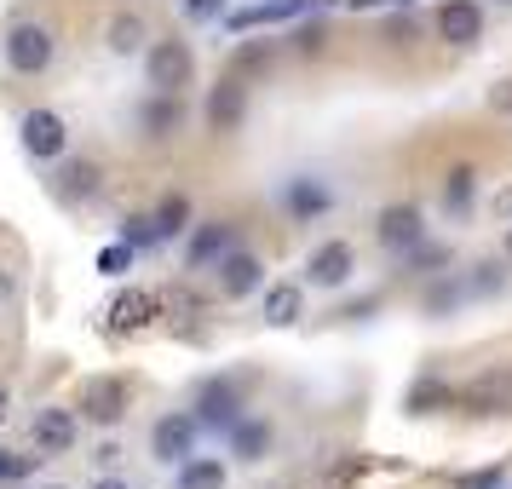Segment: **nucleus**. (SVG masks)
Wrapping results in <instances>:
<instances>
[{
	"mask_svg": "<svg viewBox=\"0 0 512 489\" xmlns=\"http://www.w3.org/2000/svg\"><path fill=\"white\" fill-rule=\"evenodd\" d=\"M52 52H58V41L47 24H12V35H6V64L18 75H41L52 64Z\"/></svg>",
	"mask_w": 512,
	"mask_h": 489,
	"instance_id": "1",
	"label": "nucleus"
},
{
	"mask_svg": "<svg viewBox=\"0 0 512 489\" xmlns=\"http://www.w3.org/2000/svg\"><path fill=\"white\" fill-rule=\"evenodd\" d=\"M144 75H150L156 93H179V87H190V75H196V58H190L185 41H156L150 58H144Z\"/></svg>",
	"mask_w": 512,
	"mask_h": 489,
	"instance_id": "2",
	"label": "nucleus"
},
{
	"mask_svg": "<svg viewBox=\"0 0 512 489\" xmlns=\"http://www.w3.org/2000/svg\"><path fill=\"white\" fill-rule=\"evenodd\" d=\"M190 449H196V420L190 415H162L156 420V432H150V455L167 466H185Z\"/></svg>",
	"mask_w": 512,
	"mask_h": 489,
	"instance_id": "3",
	"label": "nucleus"
},
{
	"mask_svg": "<svg viewBox=\"0 0 512 489\" xmlns=\"http://www.w3.org/2000/svg\"><path fill=\"white\" fill-rule=\"evenodd\" d=\"M75 432H81V420H75V409H41L35 415V426H29V438H35V455H64L75 443Z\"/></svg>",
	"mask_w": 512,
	"mask_h": 489,
	"instance_id": "4",
	"label": "nucleus"
},
{
	"mask_svg": "<svg viewBox=\"0 0 512 489\" xmlns=\"http://www.w3.org/2000/svg\"><path fill=\"white\" fill-rule=\"evenodd\" d=\"M64 144H70V133H64V121L52 116V110H29L24 116V150L35 162H58Z\"/></svg>",
	"mask_w": 512,
	"mask_h": 489,
	"instance_id": "5",
	"label": "nucleus"
},
{
	"mask_svg": "<svg viewBox=\"0 0 512 489\" xmlns=\"http://www.w3.org/2000/svg\"><path fill=\"white\" fill-rule=\"evenodd\" d=\"M81 415L98 426H116L127 415V380H87L81 386Z\"/></svg>",
	"mask_w": 512,
	"mask_h": 489,
	"instance_id": "6",
	"label": "nucleus"
},
{
	"mask_svg": "<svg viewBox=\"0 0 512 489\" xmlns=\"http://www.w3.org/2000/svg\"><path fill=\"white\" fill-rule=\"evenodd\" d=\"M438 35L449 47H472L478 35H484V12L472 6V0H443L438 6Z\"/></svg>",
	"mask_w": 512,
	"mask_h": 489,
	"instance_id": "7",
	"label": "nucleus"
},
{
	"mask_svg": "<svg viewBox=\"0 0 512 489\" xmlns=\"http://www.w3.org/2000/svg\"><path fill=\"white\" fill-rule=\"evenodd\" d=\"M242 104H248V87H242V75H225V81L213 87V98H208L213 133H231L236 121H242Z\"/></svg>",
	"mask_w": 512,
	"mask_h": 489,
	"instance_id": "8",
	"label": "nucleus"
},
{
	"mask_svg": "<svg viewBox=\"0 0 512 489\" xmlns=\"http://www.w3.org/2000/svg\"><path fill=\"white\" fill-rule=\"evenodd\" d=\"M196 409H202V420H208V426H225V432H231L236 420H242V397H236L231 380H213V386H202Z\"/></svg>",
	"mask_w": 512,
	"mask_h": 489,
	"instance_id": "9",
	"label": "nucleus"
},
{
	"mask_svg": "<svg viewBox=\"0 0 512 489\" xmlns=\"http://www.w3.org/2000/svg\"><path fill=\"white\" fill-rule=\"evenodd\" d=\"M380 242L397 254H415L420 248V208H386L380 213Z\"/></svg>",
	"mask_w": 512,
	"mask_h": 489,
	"instance_id": "10",
	"label": "nucleus"
},
{
	"mask_svg": "<svg viewBox=\"0 0 512 489\" xmlns=\"http://www.w3.org/2000/svg\"><path fill=\"white\" fill-rule=\"evenodd\" d=\"M305 271H311V282H317V288H340V282L351 277V248H346V242H323V248L311 254V265H305Z\"/></svg>",
	"mask_w": 512,
	"mask_h": 489,
	"instance_id": "11",
	"label": "nucleus"
},
{
	"mask_svg": "<svg viewBox=\"0 0 512 489\" xmlns=\"http://www.w3.org/2000/svg\"><path fill=\"white\" fill-rule=\"evenodd\" d=\"M156 317V294H144V288H127L116 305H110V328L116 334H133V328H144Z\"/></svg>",
	"mask_w": 512,
	"mask_h": 489,
	"instance_id": "12",
	"label": "nucleus"
},
{
	"mask_svg": "<svg viewBox=\"0 0 512 489\" xmlns=\"http://www.w3.org/2000/svg\"><path fill=\"white\" fill-rule=\"evenodd\" d=\"M219 288H225L231 300L254 294V288H259V259L254 254H225V259H219Z\"/></svg>",
	"mask_w": 512,
	"mask_h": 489,
	"instance_id": "13",
	"label": "nucleus"
},
{
	"mask_svg": "<svg viewBox=\"0 0 512 489\" xmlns=\"http://www.w3.org/2000/svg\"><path fill=\"white\" fill-rule=\"evenodd\" d=\"M265 323L271 328H294L300 323V288H294V282H277V288L265 294Z\"/></svg>",
	"mask_w": 512,
	"mask_h": 489,
	"instance_id": "14",
	"label": "nucleus"
},
{
	"mask_svg": "<svg viewBox=\"0 0 512 489\" xmlns=\"http://www.w3.org/2000/svg\"><path fill=\"white\" fill-rule=\"evenodd\" d=\"M231 449L242 455V461H259V455L271 449V426H265V420H236L231 426Z\"/></svg>",
	"mask_w": 512,
	"mask_h": 489,
	"instance_id": "15",
	"label": "nucleus"
},
{
	"mask_svg": "<svg viewBox=\"0 0 512 489\" xmlns=\"http://www.w3.org/2000/svg\"><path fill=\"white\" fill-rule=\"evenodd\" d=\"M179 489H225V466L213 461V455H190L179 466Z\"/></svg>",
	"mask_w": 512,
	"mask_h": 489,
	"instance_id": "16",
	"label": "nucleus"
},
{
	"mask_svg": "<svg viewBox=\"0 0 512 489\" xmlns=\"http://www.w3.org/2000/svg\"><path fill=\"white\" fill-rule=\"evenodd\" d=\"M231 254V225H202L196 242H190V265H208V259Z\"/></svg>",
	"mask_w": 512,
	"mask_h": 489,
	"instance_id": "17",
	"label": "nucleus"
},
{
	"mask_svg": "<svg viewBox=\"0 0 512 489\" xmlns=\"http://www.w3.org/2000/svg\"><path fill=\"white\" fill-rule=\"evenodd\" d=\"M139 47H144V18H139V12H121V18H110V52L133 58Z\"/></svg>",
	"mask_w": 512,
	"mask_h": 489,
	"instance_id": "18",
	"label": "nucleus"
},
{
	"mask_svg": "<svg viewBox=\"0 0 512 489\" xmlns=\"http://www.w3.org/2000/svg\"><path fill=\"white\" fill-rule=\"evenodd\" d=\"M323 208H328V190L317 179H294L288 185V213L294 219H311V213H323Z\"/></svg>",
	"mask_w": 512,
	"mask_h": 489,
	"instance_id": "19",
	"label": "nucleus"
},
{
	"mask_svg": "<svg viewBox=\"0 0 512 489\" xmlns=\"http://www.w3.org/2000/svg\"><path fill=\"white\" fill-rule=\"evenodd\" d=\"M144 127H150V139H167L179 127V93H156V104L144 110Z\"/></svg>",
	"mask_w": 512,
	"mask_h": 489,
	"instance_id": "20",
	"label": "nucleus"
},
{
	"mask_svg": "<svg viewBox=\"0 0 512 489\" xmlns=\"http://www.w3.org/2000/svg\"><path fill=\"white\" fill-rule=\"evenodd\" d=\"M150 219H156V231H162V242H167V236H179V231L190 225V202H185V196H167L162 208L150 213Z\"/></svg>",
	"mask_w": 512,
	"mask_h": 489,
	"instance_id": "21",
	"label": "nucleus"
},
{
	"mask_svg": "<svg viewBox=\"0 0 512 489\" xmlns=\"http://www.w3.org/2000/svg\"><path fill=\"white\" fill-rule=\"evenodd\" d=\"M127 265H133V242H127V236H121V242H110V248L98 254V271H104V277H121Z\"/></svg>",
	"mask_w": 512,
	"mask_h": 489,
	"instance_id": "22",
	"label": "nucleus"
},
{
	"mask_svg": "<svg viewBox=\"0 0 512 489\" xmlns=\"http://www.w3.org/2000/svg\"><path fill=\"white\" fill-rule=\"evenodd\" d=\"M93 190H98V167L93 162H81V167L64 173V196H93Z\"/></svg>",
	"mask_w": 512,
	"mask_h": 489,
	"instance_id": "23",
	"label": "nucleus"
},
{
	"mask_svg": "<svg viewBox=\"0 0 512 489\" xmlns=\"http://www.w3.org/2000/svg\"><path fill=\"white\" fill-rule=\"evenodd\" d=\"M443 202H449V208H466V202H472V167H455V173H449Z\"/></svg>",
	"mask_w": 512,
	"mask_h": 489,
	"instance_id": "24",
	"label": "nucleus"
},
{
	"mask_svg": "<svg viewBox=\"0 0 512 489\" xmlns=\"http://www.w3.org/2000/svg\"><path fill=\"white\" fill-rule=\"evenodd\" d=\"M127 242H133V248H150V242H162V231H156V219H127Z\"/></svg>",
	"mask_w": 512,
	"mask_h": 489,
	"instance_id": "25",
	"label": "nucleus"
},
{
	"mask_svg": "<svg viewBox=\"0 0 512 489\" xmlns=\"http://www.w3.org/2000/svg\"><path fill=\"white\" fill-rule=\"evenodd\" d=\"M461 489H501V466H489V472H472V478H461Z\"/></svg>",
	"mask_w": 512,
	"mask_h": 489,
	"instance_id": "26",
	"label": "nucleus"
},
{
	"mask_svg": "<svg viewBox=\"0 0 512 489\" xmlns=\"http://www.w3.org/2000/svg\"><path fill=\"white\" fill-rule=\"evenodd\" d=\"M185 12L202 24V18H213V12H219V0H185Z\"/></svg>",
	"mask_w": 512,
	"mask_h": 489,
	"instance_id": "27",
	"label": "nucleus"
},
{
	"mask_svg": "<svg viewBox=\"0 0 512 489\" xmlns=\"http://www.w3.org/2000/svg\"><path fill=\"white\" fill-rule=\"evenodd\" d=\"M489 104H495V110H512V81H501V87L489 93Z\"/></svg>",
	"mask_w": 512,
	"mask_h": 489,
	"instance_id": "28",
	"label": "nucleus"
},
{
	"mask_svg": "<svg viewBox=\"0 0 512 489\" xmlns=\"http://www.w3.org/2000/svg\"><path fill=\"white\" fill-rule=\"evenodd\" d=\"M24 472V461H12V455H0V478H18Z\"/></svg>",
	"mask_w": 512,
	"mask_h": 489,
	"instance_id": "29",
	"label": "nucleus"
},
{
	"mask_svg": "<svg viewBox=\"0 0 512 489\" xmlns=\"http://www.w3.org/2000/svg\"><path fill=\"white\" fill-rule=\"evenodd\" d=\"M93 489H127V484H121V478H104V484H93Z\"/></svg>",
	"mask_w": 512,
	"mask_h": 489,
	"instance_id": "30",
	"label": "nucleus"
},
{
	"mask_svg": "<svg viewBox=\"0 0 512 489\" xmlns=\"http://www.w3.org/2000/svg\"><path fill=\"white\" fill-rule=\"evenodd\" d=\"M0 420H6V386H0Z\"/></svg>",
	"mask_w": 512,
	"mask_h": 489,
	"instance_id": "31",
	"label": "nucleus"
},
{
	"mask_svg": "<svg viewBox=\"0 0 512 489\" xmlns=\"http://www.w3.org/2000/svg\"><path fill=\"white\" fill-rule=\"evenodd\" d=\"M507 254H512V231H507Z\"/></svg>",
	"mask_w": 512,
	"mask_h": 489,
	"instance_id": "32",
	"label": "nucleus"
}]
</instances>
